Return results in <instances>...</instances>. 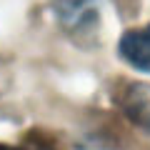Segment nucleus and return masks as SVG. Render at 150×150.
I'll list each match as a JSON object with an SVG mask.
<instances>
[{
  "instance_id": "20e7f679",
  "label": "nucleus",
  "mask_w": 150,
  "mask_h": 150,
  "mask_svg": "<svg viewBox=\"0 0 150 150\" xmlns=\"http://www.w3.org/2000/svg\"><path fill=\"white\" fill-rule=\"evenodd\" d=\"M0 150H53V148L38 145V143H28V145H5V143H0Z\"/></svg>"
},
{
  "instance_id": "f03ea898",
  "label": "nucleus",
  "mask_w": 150,
  "mask_h": 150,
  "mask_svg": "<svg viewBox=\"0 0 150 150\" xmlns=\"http://www.w3.org/2000/svg\"><path fill=\"white\" fill-rule=\"evenodd\" d=\"M118 105L138 130L150 133V83H125L118 93Z\"/></svg>"
},
{
  "instance_id": "7ed1b4c3",
  "label": "nucleus",
  "mask_w": 150,
  "mask_h": 150,
  "mask_svg": "<svg viewBox=\"0 0 150 150\" xmlns=\"http://www.w3.org/2000/svg\"><path fill=\"white\" fill-rule=\"evenodd\" d=\"M118 58L138 73L150 75V23L130 28L118 40Z\"/></svg>"
},
{
  "instance_id": "f257e3e1",
  "label": "nucleus",
  "mask_w": 150,
  "mask_h": 150,
  "mask_svg": "<svg viewBox=\"0 0 150 150\" xmlns=\"http://www.w3.org/2000/svg\"><path fill=\"white\" fill-rule=\"evenodd\" d=\"M58 23L70 33H90L100 23V0H53Z\"/></svg>"
}]
</instances>
